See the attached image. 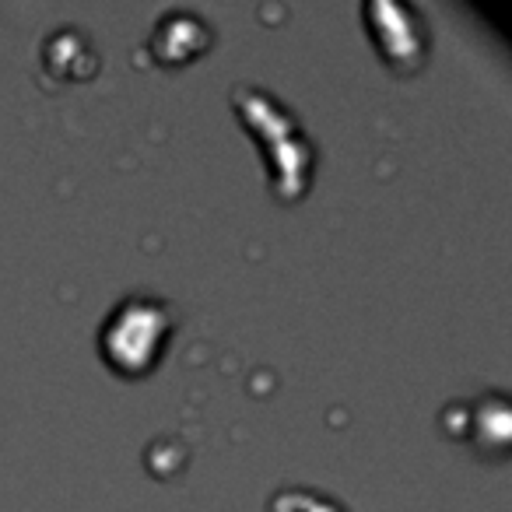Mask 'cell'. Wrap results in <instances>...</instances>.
I'll list each match as a JSON object with an SVG mask.
<instances>
[{"label":"cell","mask_w":512,"mask_h":512,"mask_svg":"<svg viewBox=\"0 0 512 512\" xmlns=\"http://www.w3.org/2000/svg\"><path fill=\"white\" fill-rule=\"evenodd\" d=\"M162 313L151 302H130L113 316V327L106 330V344H120L113 362L123 369H141L151 362V344L162 337Z\"/></svg>","instance_id":"1"}]
</instances>
